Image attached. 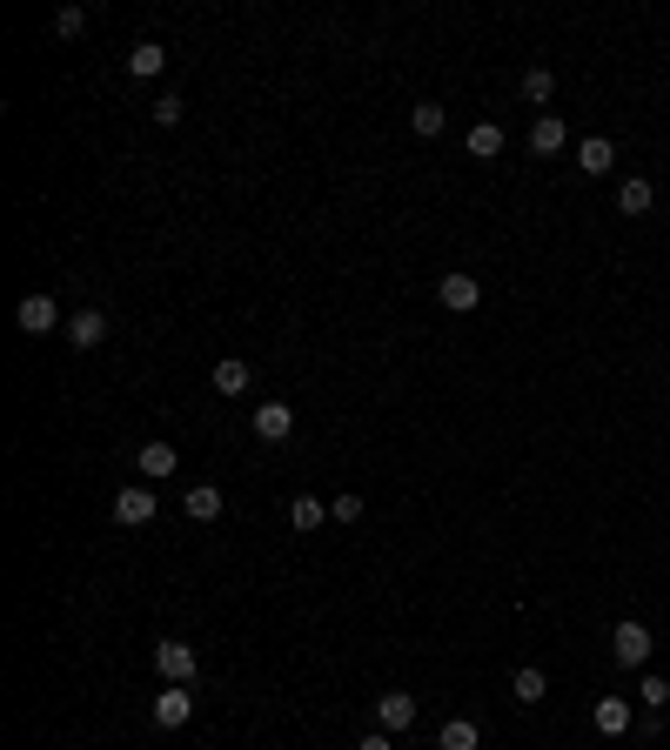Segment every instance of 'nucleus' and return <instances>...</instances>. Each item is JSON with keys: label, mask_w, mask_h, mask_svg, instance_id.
<instances>
[{"label": "nucleus", "mask_w": 670, "mask_h": 750, "mask_svg": "<svg viewBox=\"0 0 670 750\" xmlns=\"http://www.w3.org/2000/svg\"><path fill=\"white\" fill-rule=\"evenodd\" d=\"M577 168L583 175H610V168H617V148H610L603 134H590V141H577Z\"/></svg>", "instance_id": "2eb2a0df"}, {"label": "nucleus", "mask_w": 670, "mask_h": 750, "mask_svg": "<svg viewBox=\"0 0 670 750\" xmlns=\"http://www.w3.org/2000/svg\"><path fill=\"white\" fill-rule=\"evenodd\" d=\"M155 670H161V677H168V684H195V670H201L195 643H181V637H161V643H155Z\"/></svg>", "instance_id": "f257e3e1"}, {"label": "nucleus", "mask_w": 670, "mask_h": 750, "mask_svg": "<svg viewBox=\"0 0 670 750\" xmlns=\"http://www.w3.org/2000/svg\"><path fill=\"white\" fill-rule=\"evenodd\" d=\"M114 523L121 530H141V523H155V483H128L114 496Z\"/></svg>", "instance_id": "20e7f679"}, {"label": "nucleus", "mask_w": 670, "mask_h": 750, "mask_svg": "<svg viewBox=\"0 0 670 750\" xmlns=\"http://www.w3.org/2000/svg\"><path fill=\"white\" fill-rule=\"evenodd\" d=\"M356 750H396V744H389V730H369V737H362Z\"/></svg>", "instance_id": "cd10ccee"}, {"label": "nucleus", "mask_w": 670, "mask_h": 750, "mask_svg": "<svg viewBox=\"0 0 670 750\" xmlns=\"http://www.w3.org/2000/svg\"><path fill=\"white\" fill-rule=\"evenodd\" d=\"M81 27H88V7H61V14H54V34H61V41H74Z\"/></svg>", "instance_id": "b1692460"}, {"label": "nucleus", "mask_w": 670, "mask_h": 750, "mask_svg": "<svg viewBox=\"0 0 670 750\" xmlns=\"http://www.w3.org/2000/svg\"><path fill=\"white\" fill-rule=\"evenodd\" d=\"M134 463H141V483H168V476L181 469V449H175V442H141V456H134Z\"/></svg>", "instance_id": "0eeeda50"}, {"label": "nucleus", "mask_w": 670, "mask_h": 750, "mask_svg": "<svg viewBox=\"0 0 670 750\" xmlns=\"http://www.w3.org/2000/svg\"><path fill=\"white\" fill-rule=\"evenodd\" d=\"M255 436L262 442H289L295 436V409L289 402H262V409H255Z\"/></svg>", "instance_id": "1a4fd4ad"}, {"label": "nucleus", "mask_w": 670, "mask_h": 750, "mask_svg": "<svg viewBox=\"0 0 670 750\" xmlns=\"http://www.w3.org/2000/svg\"><path fill=\"white\" fill-rule=\"evenodd\" d=\"M550 94H557V74H550V67H523V101H536V108H543Z\"/></svg>", "instance_id": "5701e85b"}, {"label": "nucleus", "mask_w": 670, "mask_h": 750, "mask_svg": "<svg viewBox=\"0 0 670 750\" xmlns=\"http://www.w3.org/2000/svg\"><path fill=\"white\" fill-rule=\"evenodd\" d=\"M590 724H597V737H624V730H630V704H624V697H597Z\"/></svg>", "instance_id": "ddd939ff"}, {"label": "nucleus", "mask_w": 670, "mask_h": 750, "mask_svg": "<svg viewBox=\"0 0 670 750\" xmlns=\"http://www.w3.org/2000/svg\"><path fill=\"white\" fill-rule=\"evenodd\" d=\"M650 201H657V195H650V181H637V175L617 188V208H624V215H650Z\"/></svg>", "instance_id": "4be33fe9"}, {"label": "nucleus", "mask_w": 670, "mask_h": 750, "mask_svg": "<svg viewBox=\"0 0 670 750\" xmlns=\"http://www.w3.org/2000/svg\"><path fill=\"white\" fill-rule=\"evenodd\" d=\"M610 657L624 663V670H644V663H650V630L637 617H624L617 630H610Z\"/></svg>", "instance_id": "f03ea898"}, {"label": "nucleus", "mask_w": 670, "mask_h": 750, "mask_svg": "<svg viewBox=\"0 0 670 750\" xmlns=\"http://www.w3.org/2000/svg\"><path fill=\"white\" fill-rule=\"evenodd\" d=\"M101 335H108V315H101V309H81V315H67V342H74V349H94Z\"/></svg>", "instance_id": "4468645a"}, {"label": "nucleus", "mask_w": 670, "mask_h": 750, "mask_svg": "<svg viewBox=\"0 0 670 750\" xmlns=\"http://www.w3.org/2000/svg\"><path fill=\"white\" fill-rule=\"evenodd\" d=\"M637 697H644V710H664V704H670V684H664V677H644V684H637Z\"/></svg>", "instance_id": "393cba45"}, {"label": "nucleus", "mask_w": 670, "mask_h": 750, "mask_svg": "<svg viewBox=\"0 0 670 750\" xmlns=\"http://www.w3.org/2000/svg\"><path fill=\"white\" fill-rule=\"evenodd\" d=\"M181 114H188V101H181V94H161V101H155V121H161V128H175Z\"/></svg>", "instance_id": "a878e982"}, {"label": "nucleus", "mask_w": 670, "mask_h": 750, "mask_svg": "<svg viewBox=\"0 0 670 750\" xmlns=\"http://www.w3.org/2000/svg\"><path fill=\"white\" fill-rule=\"evenodd\" d=\"M510 690H516V704H543V697H550V677H543L536 663H523V670L510 677Z\"/></svg>", "instance_id": "6ab92c4d"}, {"label": "nucleus", "mask_w": 670, "mask_h": 750, "mask_svg": "<svg viewBox=\"0 0 670 750\" xmlns=\"http://www.w3.org/2000/svg\"><path fill=\"white\" fill-rule=\"evenodd\" d=\"M469 155L496 161V155H503V128H496V121H476V128H469Z\"/></svg>", "instance_id": "aec40b11"}, {"label": "nucleus", "mask_w": 670, "mask_h": 750, "mask_svg": "<svg viewBox=\"0 0 670 750\" xmlns=\"http://www.w3.org/2000/svg\"><path fill=\"white\" fill-rule=\"evenodd\" d=\"M436 750H483V730L469 724V717H449L443 737H436Z\"/></svg>", "instance_id": "a211bd4d"}, {"label": "nucleus", "mask_w": 670, "mask_h": 750, "mask_svg": "<svg viewBox=\"0 0 670 750\" xmlns=\"http://www.w3.org/2000/svg\"><path fill=\"white\" fill-rule=\"evenodd\" d=\"M376 724L396 737V730H416V697L409 690H382L376 697Z\"/></svg>", "instance_id": "423d86ee"}, {"label": "nucleus", "mask_w": 670, "mask_h": 750, "mask_svg": "<svg viewBox=\"0 0 670 750\" xmlns=\"http://www.w3.org/2000/svg\"><path fill=\"white\" fill-rule=\"evenodd\" d=\"M563 141H570V128H563L557 114H536V128H530V148H536V155H563Z\"/></svg>", "instance_id": "dca6fc26"}, {"label": "nucleus", "mask_w": 670, "mask_h": 750, "mask_svg": "<svg viewBox=\"0 0 670 750\" xmlns=\"http://www.w3.org/2000/svg\"><path fill=\"white\" fill-rule=\"evenodd\" d=\"M443 121H449V114L436 108V101H416V108H409V128H416V141H436V134H443Z\"/></svg>", "instance_id": "412c9836"}, {"label": "nucleus", "mask_w": 670, "mask_h": 750, "mask_svg": "<svg viewBox=\"0 0 670 750\" xmlns=\"http://www.w3.org/2000/svg\"><path fill=\"white\" fill-rule=\"evenodd\" d=\"M208 382H215V389H222V396H248V382H255V369H248L242 355H222V362H215V375H208Z\"/></svg>", "instance_id": "9b49d317"}, {"label": "nucleus", "mask_w": 670, "mask_h": 750, "mask_svg": "<svg viewBox=\"0 0 670 750\" xmlns=\"http://www.w3.org/2000/svg\"><path fill=\"white\" fill-rule=\"evenodd\" d=\"M161 67H168V47H161V41H134L128 47V74H134V81H155Z\"/></svg>", "instance_id": "f8f14e48"}, {"label": "nucleus", "mask_w": 670, "mask_h": 750, "mask_svg": "<svg viewBox=\"0 0 670 750\" xmlns=\"http://www.w3.org/2000/svg\"><path fill=\"white\" fill-rule=\"evenodd\" d=\"M329 516H335V523H356V516H362V496H349V489H342V496L329 503Z\"/></svg>", "instance_id": "bb28decb"}, {"label": "nucleus", "mask_w": 670, "mask_h": 750, "mask_svg": "<svg viewBox=\"0 0 670 750\" xmlns=\"http://www.w3.org/2000/svg\"><path fill=\"white\" fill-rule=\"evenodd\" d=\"M289 523H295L302 536H315L322 523H329V503H322V496H295V503H289Z\"/></svg>", "instance_id": "f3484780"}, {"label": "nucleus", "mask_w": 670, "mask_h": 750, "mask_svg": "<svg viewBox=\"0 0 670 750\" xmlns=\"http://www.w3.org/2000/svg\"><path fill=\"white\" fill-rule=\"evenodd\" d=\"M14 329L21 335H54V329H67V322H61V309H54V295H27L21 309H14Z\"/></svg>", "instance_id": "39448f33"}, {"label": "nucleus", "mask_w": 670, "mask_h": 750, "mask_svg": "<svg viewBox=\"0 0 670 750\" xmlns=\"http://www.w3.org/2000/svg\"><path fill=\"white\" fill-rule=\"evenodd\" d=\"M436 295H443V309H449V315H476V309H483V282H476L469 268H449Z\"/></svg>", "instance_id": "7ed1b4c3"}, {"label": "nucleus", "mask_w": 670, "mask_h": 750, "mask_svg": "<svg viewBox=\"0 0 670 750\" xmlns=\"http://www.w3.org/2000/svg\"><path fill=\"white\" fill-rule=\"evenodd\" d=\"M188 717H195V690H188V684H168V690L155 697V724H161V730H181Z\"/></svg>", "instance_id": "6e6552de"}, {"label": "nucleus", "mask_w": 670, "mask_h": 750, "mask_svg": "<svg viewBox=\"0 0 670 750\" xmlns=\"http://www.w3.org/2000/svg\"><path fill=\"white\" fill-rule=\"evenodd\" d=\"M181 509H188L195 523H215V516H222V489L215 483H188L181 489Z\"/></svg>", "instance_id": "9d476101"}]
</instances>
